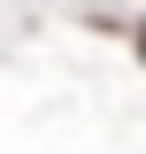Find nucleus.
<instances>
[{"label": "nucleus", "instance_id": "obj_1", "mask_svg": "<svg viewBox=\"0 0 146 154\" xmlns=\"http://www.w3.org/2000/svg\"><path fill=\"white\" fill-rule=\"evenodd\" d=\"M138 62H146V23H138Z\"/></svg>", "mask_w": 146, "mask_h": 154}]
</instances>
